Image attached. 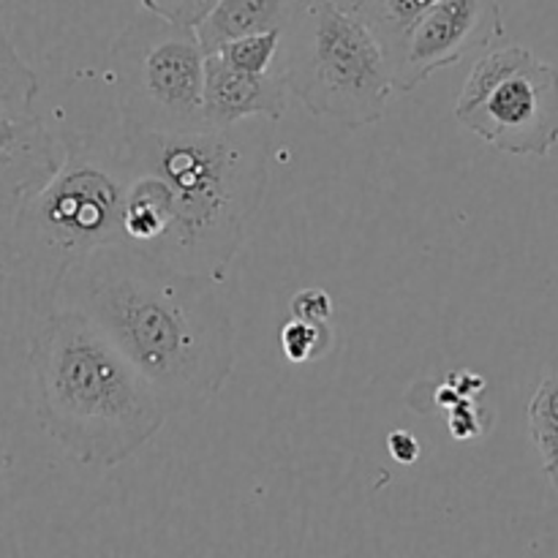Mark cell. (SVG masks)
<instances>
[{"label":"cell","instance_id":"obj_1","mask_svg":"<svg viewBox=\"0 0 558 558\" xmlns=\"http://www.w3.org/2000/svg\"><path fill=\"white\" fill-rule=\"evenodd\" d=\"M60 294L118 343L169 414H199L227 387L238 332L213 276L109 243L71 265Z\"/></svg>","mask_w":558,"mask_h":558},{"label":"cell","instance_id":"obj_2","mask_svg":"<svg viewBox=\"0 0 558 558\" xmlns=\"http://www.w3.org/2000/svg\"><path fill=\"white\" fill-rule=\"evenodd\" d=\"M272 120L191 131H123L129 172L161 178L169 194V229L147 254L218 278L245 243L251 218L267 194Z\"/></svg>","mask_w":558,"mask_h":558},{"label":"cell","instance_id":"obj_3","mask_svg":"<svg viewBox=\"0 0 558 558\" xmlns=\"http://www.w3.org/2000/svg\"><path fill=\"white\" fill-rule=\"evenodd\" d=\"M31 371L38 423L85 466H120L172 417L145 374L74 305L44 314Z\"/></svg>","mask_w":558,"mask_h":558},{"label":"cell","instance_id":"obj_4","mask_svg":"<svg viewBox=\"0 0 558 558\" xmlns=\"http://www.w3.org/2000/svg\"><path fill=\"white\" fill-rule=\"evenodd\" d=\"M58 172L25 196L0 227V270L22 276L44 300H58L74 262L123 243L129 167L123 145L96 136L69 140Z\"/></svg>","mask_w":558,"mask_h":558},{"label":"cell","instance_id":"obj_5","mask_svg":"<svg viewBox=\"0 0 558 558\" xmlns=\"http://www.w3.org/2000/svg\"><path fill=\"white\" fill-rule=\"evenodd\" d=\"M278 65L311 114L349 129L385 118L398 93L385 44L341 0H303L283 31Z\"/></svg>","mask_w":558,"mask_h":558},{"label":"cell","instance_id":"obj_6","mask_svg":"<svg viewBox=\"0 0 558 558\" xmlns=\"http://www.w3.org/2000/svg\"><path fill=\"white\" fill-rule=\"evenodd\" d=\"M109 76L123 131L205 129L207 52L194 27L142 9L109 47Z\"/></svg>","mask_w":558,"mask_h":558},{"label":"cell","instance_id":"obj_7","mask_svg":"<svg viewBox=\"0 0 558 558\" xmlns=\"http://www.w3.org/2000/svg\"><path fill=\"white\" fill-rule=\"evenodd\" d=\"M456 120L496 150L545 158L558 145V69L526 47L485 54L469 71Z\"/></svg>","mask_w":558,"mask_h":558},{"label":"cell","instance_id":"obj_8","mask_svg":"<svg viewBox=\"0 0 558 558\" xmlns=\"http://www.w3.org/2000/svg\"><path fill=\"white\" fill-rule=\"evenodd\" d=\"M505 33L499 0H439L409 33L392 60L398 93H412L430 74L490 47Z\"/></svg>","mask_w":558,"mask_h":558},{"label":"cell","instance_id":"obj_9","mask_svg":"<svg viewBox=\"0 0 558 558\" xmlns=\"http://www.w3.org/2000/svg\"><path fill=\"white\" fill-rule=\"evenodd\" d=\"M65 145L33 112L0 114V207L36 194L63 163Z\"/></svg>","mask_w":558,"mask_h":558},{"label":"cell","instance_id":"obj_10","mask_svg":"<svg viewBox=\"0 0 558 558\" xmlns=\"http://www.w3.org/2000/svg\"><path fill=\"white\" fill-rule=\"evenodd\" d=\"M289 85L281 65L270 74H245L223 63L218 54H207L205 63V125H234L240 120L265 118L278 123L287 112Z\"/></svg>","mask_w":558,"mask_h":558},{"label":"cell","instance_id":"obj_11","mask_svg":"<svg viewBox=\"0 0 558 558\" xmlns=\"http://www.w3.org/2000/svg\"><path fill=\"white\" fill-rule=\"evenodd\" d=\"M303 0H218L196 33L205 52L254 33L287 31Z\"/></svg>","mask_w":558,"mask_h":558},{"label":"cell","instance_id":"obj_12","mask_svg":"<svg viewBox=\"0 0 558 558\" xmlns=\"http://www.w3.org/2000/svg\"><path fill=\"white\" fill-rule=\"evenodd\" d=\"M385 44L390 63L407 44L409 33L439 0H341Z\"/></svg>","mask_w":558,"mask_h":558},{"label":"cell","instance_id":"obj_13","mask_svg":"<svg viewBox=\"0 0 558 558\" xmlns=\"http://www.w3.org/2000/svg\"><path fill=\"white\" fill-rule=\"evenodd\" d=\"M281 41L283 31L254 33V36H243L221 44L213 54H218L223 63L238 71H245V74H270V71L278 69V60H281Z\"/></svg>","mask_w":558,"mask_h":558},{"label":"cell","instance_id":"obj_14","mask_svg":"<svg viewBox=\"0 0 558 558\" xmlns=\"http://www.w3.org/2000/svg\"><path fill=\"white\" fill-rule=\"evenodd\" d=\"M38 90L41 85L36 71L20 58V52L0 60V114L33 112Z\"/></svg>","mask_w":558,"mask_h":558},{"label":"cell","instance_id":"obj_15","mask_svg":"<svg viewBox=\"0 0 558 558\" xmlns=\"http://www.w3.org/2000/svg\"><path fill=\"white\" fill-rule=\"evenodd\" d=\"M330 325L327 322H305V319H289L278 332V343L289 363H311L327 352L330 347Z\"/></svg>","mask_w":558,"mask_h":558},{"label":"cell","instance_id":"obj_16","mask_svg":"<svg viewBox=\"0 0 558 558\" xmlns=\"http://www.w3.org/2000/svg\"><path fill=\"white\" fill-rule=\"evenodd\" d=\"M218 0H142V9L183 27H199Z\"/></svg>","mask_w":558,"mask_h":558},{"label":"cell","instance_id":"obj_17","mask_svg":"<svg viewBox=\"0 0 558 558\" xmlns=\"http://www.w3.org/2000/svg\"><path fill=\"white\" fill-rule=\"evenodd\" d=\"M294 319L305 322H330L332 316V298L325 289H300L289 303Z\"/></svg>","mask_w":558,"mask_h":558},{"label":"cell","instance_id":"obj_18","mask_svg":"<svg viewBox=\"0 0 558 558\" xmlns=\"http://www.w3.org/2000/svg\"><path fill=\"white\" fill-rule=\"evenodd\" d=\"M387 447H390V456L398 463H414L420 458V441L412 434H403V430L392 434L387 439Z\"/></svg>","mask_w":558,"mask_h":558},{"label":"cell","instance_id":"obj_19","mask_svg":"<svg viewBox=\"0 0 558 558\" xmlns=\"http://www.w3.org/2000/svg\"><path fill=\"white\" fill-rule=\"evenodd\" d=\"M534 445H537L539 458H543V469L545 474H548L550 485L558 490V434L548 436V439L534 441Z\"/></svg>","mask_w":558,"mask_h":558},{"label":"cell","instance_id":"obj_20","mask_svg":"<svg viewBox=\"0 0 558 558\" xmlns=\"http://www.w3.org/2000/svg\"><path fill=\"white\" fill-rule=\"evenodd\" d=\"M16 54L14 41H11V33H9V16H5V3L0 0V60L11 58Z\"/></svg>","mask_w":558,"mask_h":558}]
</instances>
